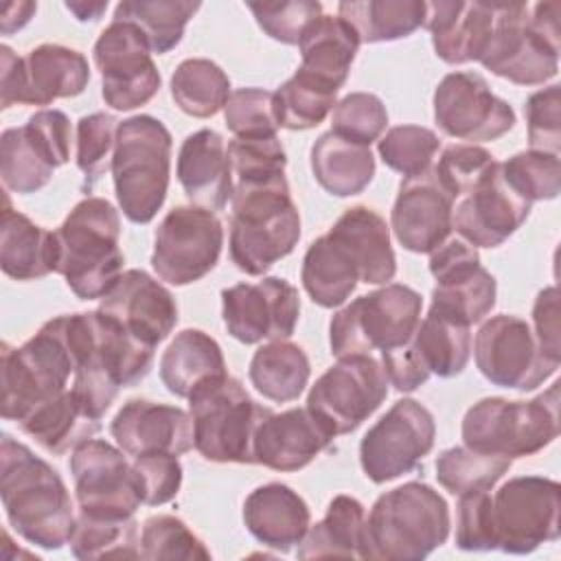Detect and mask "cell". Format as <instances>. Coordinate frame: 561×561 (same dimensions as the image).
Here are the masks:
<instances>
[{"label":"cell","mask_w":561,"mask_h":561,"mask_svg":"<svg viewBox=\"0 0 561 561\" xmlns=\"http://www.w3.org/2000/svg\"><path fill=\"white\" fill-rule=\"evenodd\" d=\"M250 383L270 401L287 403L302 394L311 377V364L302 346L274 340L259 346L250 359Z\"/></svg>","instance_id":"cell-41"},{"label":"cell","mask_w":561,"mask_h":561,"mask_svg":"<svg viewBox=\"0 0 561 561\" xmlns=\"http://www.w3.org/2000/svg\"><path fill=\"white\" fill-rule=\"evenodd\" d=\"M495 167L497 160L493 153L480 145H449L432 164V171L440 186L458 199L478 186Z\"/></svg>","instance_id":"cell-54"},{"label":"cell","mask_w":561,"mask_h":561,"mask_svg":"<svg viewBox=\"0 0 561 561\" xmlns=\"http://www.w3.org/2000/svg\"><path fill=\"white\" fill-rule=\"evenodd\" d=\"M456 546L467 552L497 550L491 491H469L458 495Z\"/></svg>","instance_id":"cell-56"},{"label":"cell","mask_w":561,"mask_h":561,"mask_svg":"<svg viewBox=\"0 0 561 561\" xmlns=\"http://www.w3.org/2000/svg\"><path fill=\"white\" fill-rule=\"evenodd\" d=\"M473 357L493 386L522 392L539 388L559 368V362L541 351L530 324L508 313L493 316L478 329Z\"/></svg>","instance_id":"cell-18"},{"label":"cell","mask_w":561,"mask_h":561,"mask_svg":"<svg viewBox=\"0 0 561 561\" xmlns=\"http://www.w3.org/2000/svg\"><path fill=\"white\" fill-rule=\"evenodd\" d=\"M232 188L285 184L287 156L278 136H245L228 142Z\"/></svg>","instance_id":"cell-47"},{"label":"cell","mask_w":561,"mask_h":561,"mask_svg":"<svg viewBox=\"0 0 561 561\" xmlns=\"http://www.w3.org/2000/svg\"><path fill=\"white\" fill-rule=\"evenodd\" d=\"M70 473L75 480V495L79 513L96 517H134L142 504L131 462L125 451L107 440L90 438L72 449Z\"/></svg>","instance_id":"cell-21"},{"label":"cell","mask_w":561,"mask_h":561,"mask_svg":"<svg viewBox=\"0 0 561 561\" xmlns=\"http://www.w3.org/2000/svg\"><path fill=\"white\" fill-rule=\"evenodd\" d=\"M248 9L265 35L289 46L298 44L307 26L322 15V4L316 0L248 2Z\"/></svg>","instance_id":"cell-57"},{"label":"cell","mask_w":561,"mask_h":561,"mask_svg":"<svg viewBox=\"0 0 561 561\" xmlns=\"http://www.w3.org/2000/svg\"><path fill=\"white\" fill-rule=\"evenodd\" d=\"M296 554L298 559H368L366 513L362 502L351 495H335L324 517L309 526Z\"/></svg>","instance_id":"cell-35"},{"label":"cell","mask_w":561,"mask_h":561,"mask_svg":"<svg viewBox=\"0 0 561 561\" xmlns=\"http://www.w3.org/2000/svg\"><path fill=\"white\" fill-rule=\"evenodd\" d=\"M377 149L383 164L405 180L425 173L434 164L440 140L430 127L397 125L379 138Z\"/></svg>","instance_id":"cell-50"},{"label":"cell","mask_w":561,"mask_h":561,"mask_svg":"<svg viewBox=\"0 0 561 561\" xmlns=\"http://www.w3.org/2000/svg\"><path fill=\"white\" fill-rule=\"evenodd\" d=\"M451 517L445 497L425 482L381 493L368 517V559L419 561L445 543Z\"/></svg>","instance_id":"cell-6"},{"label":"cell","mask_w":561,"mask_h":561,"mask_svg":"<svg viewBox=\"0 0 561 561\" xmlns=\"http://www.w3.org/2000/svg\"><path fill=\"white\" fill-rule=\"evenodd\" d=\"M388 375L375 355H346L307 394V408L335 434L355 432L388 397Z\"/></svg>","instance_id":"cell-16"},{"label":"cell","mask_w":561,"mask_h":561,"mask_svg":"<svg viewBox=\"0 0 561 561\" xmlns=\"http://www.w3.org/2000/svg\"><path fill=\"white\" fill-rule=\"evenodd\" d=\"M311 173L327 193L351 197L373 182L375 158L370 147L324 131L311 147Z\"/></svg>","instance_id":"cell-38"},{"label":"cell","mask_w":561,"mask_h":561,"mask_svg":"<svg viewBox=\"0 0 561 561\" xmlns=\"http://www.w3.org/2000/svg\"><path fill=\"white\" fill-rule=\"evenodd\" d=\"M423 298L408 285L386 283L333 313L329 344L335 357L373 355L403 346L421 322Z\"/></svg>","instance_id":"cell-11"},{"label":"cell","mask_w":561,"mask_h":561,"mask_svg":"<svg viewBox=\"0 0 561 561\" xmlns=\"http://www.w3.org/2000/svg\"><path fill=\"white\" fill-rule=\"evenodd\" d=\"M68 316L77 355L70 390L94 419H103L121 388L149 375L156 348L138 342L99 309Z\"/></svg>","instance_id":"cell-2"},{"label":"cell","mask_w":561,"mask_h":561,"mask_svg":"<svg viewBox=\"0 0 561 561\" xmlns=\"http://www.w3.org/2000/svg\"><path fill=\"white\" fill-rule=\"evenodd\" d=\"M434 438V414L414 399H399L364 434L359 443L362 471L375 484L397 480L419 467L432 451Z\"/></svg>","instance_id":"cell-17"},{"label":"cell","mask_w":561,"mask_h":561,"mask_svg":"<svg viewBox=\"0 0 561 561\" xmlns=\"http://www.w3.org/2000/svg\"><path fill=\"white\" fill-rule=\"evenodd\" d=\"M329 234L340 241L359 272V283L386 285L397 274V256L390 245V226L368 206L344 210Z\"/></svg>","instance_id":"cell-32"},{"label":"cell","mask_w":561,"mask_h":561,"mask_svg":"<svg viewBox=\"0 0 561 561\" xmlns=\"http://www.w3.org/2000/svg\"><path fill=\"white\" fill-rule=\"evenodd\" d=\"M497 2L438 0L427 2L425 28L445 64L480 61L493 33Z\"/></svg>","instance_id":"cell-29"},{"label":"cell","mask_w":561,"mask_h":561,"mask_svg":"<svg viewBox=\"0 0 561 561\" xmlns=\"http://www.w3.org/2000/svg\"><path fill=\"white\" fill-rule=\"evenodd\" d=\"M224 248V226L199 206L171 208L156 228L151 267L169 285H191L215 270Z\"/></svg>","instance_id":"cell-14"},{"label":"cell","mask_w":561,"mask_h":561,"mask_svg":"<svg viewBox=\"0 0 561 561\" xmlns=\"http://www.w3.org/2000/svg\"><path fill=\"white\" fill-rule=\"evenodd\" d=\"M178 180L193 206L221 210L232 197V171L224 138L199 129L184 138L178 153Z\"/></svg>","instance_id":"cell-30"},{"label":"cell","mask_w":561,"mask_h":561,"mask_svg":"<svg viewBox=\"0 0 561 561\" xmlns=\"http://www.w3.org/2000/svg\"><path fill=\"white\" fill-rule=\"evenodd\" d=\"M430 274L436 280L432 311L471 327L495 307V278L482 267L478 250L460 237H447L430 252Z\"/></svg>","instance_id":"cell-20"},{"label":"cell","mask_w":561,"mask_h":561,"mask_svg":"<svg viewBox=\"0 0 561 561\" xmlns=\"http://www.w3.org/2000/svg\"><path fill=\"white\" fill-rule=\"evenodd\" d=\"M92 53L101 72V96L112 110L129 112L158 94L160 72L138 26L112 20L94 42Z\"/></svg>","instance_id":"cell-19"},{"label":"cell","mask_w":561,"mask_h":561,"mask_svg":"<svg viewBox=\"0 0 561 561\" xmlns=\"http://www.w3.org/2000/svg\"><path fill=\"white\" fill-rule=\"evenodd\" d=\"M504 182L528 204L554 199L561 191V162L557 153L548 151H519L500 162Z\"/></svg>","instance_id":"cell-49"},{"label":"cell","mask_w":561,"mask_h":561,"mask_svg":"<svg viewBox=\"0 0 561 561\" xmlns=\"http://www.w3.org/2000/svg\"><path fill=\"white\" fill-rule=\"evenodd\" d=\"M559 381L530 401L486 397L462 416V443L469 449L526 458L548 447L559 436Z\"/></svg>","instance_id":"cell-9"},{"label":"cell","mask_w":561,"mask_h":561,"mask_svg":"<svg viewBox=\"0 0 561 561\" xmlns=\"http://www.w3.org/2000/svg\"><path fill=\"white\" fill-rule=\"evenodd\" d=\"M298 48L300 70L340 90L348 79L359 37L344 18L322 13L307 26Z\"/></svg>","instance_id":"cell-33"},{"label":"cell","mask_w":561,"mask_h":561,"mask_svg":"<svg viewBox=\"0 0 561 561\" xmlns=\"http://www.w3.org/2000/svg\"><path fill=\"white\" fill-rule=\"evenodd\" d=\"M243 524L267 548L289 552L311 526L307 502L287 484L267 482L243 500Z\"/></svg>","instance_id":"cell-31"},{"label":"cell","mask_w":561,"mask_h":561,"mask_svg":"<svg viewBox=\"0 0 561 561\" xmlns=\"http://www.w3.org/2000/svg\"><path fill=\"white\" fill-rule=\"evenodd\" d=\"M90 81L88 59L61 44H39L24 57L11 46H0V103L11 105H50L57 99H72Z\"/></svg>","instance_id":"cell-12"},{"label":"cell","mask_w":561,"mask_h":561,"mask_svg":"<svg viewBox=\"0 0 561 561\" xmlns=\"http://www.w3.org/2000/svg\"><path fill=\"white\" fill-rule=\"evenodd\" d=\"M230 259L248 276H263L294 252L300 239V213L289 184L232 188Z\"/></svg>","instance_id":"cell-8"},{"label":"cell","mask_w":561,"mask_h":561,"mask_svg":"<svg viewBox=\"0 0 561 561\" xmlns=\"http://www.w3.org/2000/svg\"><path fill=\"white\" fill-rule=\"evenodd\" d=\"M427 2L421 0H346L337 4L359 37V44L394 42L412 35L425 24Z\"/></svg>","instance_id":"cell-42"},{"label":"cell","mask_w":561,"mask_h":561,"mask_svg":"<svg viewBox=\"0 0 561 561\" xmlns=\"http://www.w3.org/2000/svg\"><path fill=\"white\" fill-rule=\"evenodd\" d=\"M66 9L79 20V22H96L107 11V0L103 2H83V0H70L66 2Z\"/></svg>","instance_id":"cell-62"},{"label":"cell","mask_w":561,"mask_h":561,"mask_svg":"<svg viewBox=\"0 0 561 561\" xmlns=\"http://www.w3.org/2000/svg\"><path fill=\"white\" fill-rule=\"evenodd\" d=\"M77 355L70 335V316H57L22 346L2 342V419L26 421L37 408L68 390L75 377Z\"/></svg>","instance_id":"cell-4"},{"label":"cell","mask_w":561,"mask_h":561,"mask_svg":"<svg viewBox=\"0 0 561 561\" xmlns=\"http://www.w3.org/2000/svg\"><path fill=\"white\" fill-rule=\"evenodd\" d=\"M77 559H138L140 537L134 517H96L77 511L75 528L68 539Z\"/></svg>","instance_id":"cell-44"},{"label":"cell","mask_w":561,"mask_h":561,"mask_svg":"<svg viewBox=\"0 0 561 561\" xmlns=\"http://www.w3.org/2000/svg\"><path fill=\"white\" fill-rule=\"evenodd\" d=\"M55 274L81 300L103 298L123 274L121 215L103 197L81 199L53 230Z\"/></svg>","instance_id":"cell-3"},{"label":"cell","mask_w":561,"mask_h":561,"mask_svg":"<svg viewBox=\"0 0 561 561\" xmlns=\"http://www.w3.org/2000/svg\"><path fill=\"white\" fill-rule=\"evenodd\" d=\"M528 123V145L537 151L559 156L561 147V88L548 85L528 96L524 105Z\"/></svg>","instance_id":"cell-59"},{"label":"cell","mask_w":561,"mask_h":561,"mask_svg":"<svg viewBox=\"0 0 561 561\" xmlns=\"http://www.w3.org/2000/svg\"><path fill=\"white\" fill-rule=\"evenodd\" d=\"M493 497L497 548L508 554H530L561 533V484L543 476L506 480Z\"/></svg>","instance_id":"cell-15"},{"label":"cell","mask_w":561,"mask_h":561,"mask_svg":"<svg viewBox=\"0 0 561 561\" xmlns=\"http://www.w3.org/2000/svg\"><path fill=\"white\" fill-rule=\"evenodd\" d=\"M559 2H497L480 64L517 85H543L559 72Z\"/></svg>","instance_id":"cell-5"},{"label":"cell","mask_w":561,"mask_h":561,"mask_svg":"<svg viewBox=\"0 0 561 561\" xmlns=\"http://www.w3.org/2000/svg\"><path fill=\"white\" fill-rule=\"evenodd\" d=\"M140 502L160 506L171 502L182 486V465L173 454H142L131 462Z\"/></svg>","instance_id":"cell-58"},{"label":"cell","mask_w":561,"mask_h":561,"mask_svg":"<svg viewBox=\"0 0 561 561\" xmlns=\"http://www.w3.org/2000/svg\"><path fill=\"white\" fill-rule=\"evenodd\" d=\"M193 445L210 462L254 465V434L272 412L256 403L228 373L199 383L188 394Z\"/></svg>","instance_id":"cell-10"},{"label":"cell","mask_w":561,"mask_h":561,"mask_svg":"<svg viewBox=\"0 0 561 561\" xmlns=\"http://www.w3.org/2000/svg\"><path fill=\"white\" fill-rule=\"evenodd\" d=\"M99 311L116 320L138 342L156 348L178 324L173 294L142 270H127L101 298Z\"/></svg>","instance_id":"cell-25"},{"label":"cell","mask_w":561,"mask_h":561,"mask_svg":"<svg viewBox=\"0 0 561 561\" xmlns=\"http://www.w3.org/2000/svg\"><path fill=\"white\" fill-rule=\"evenodd\" d=\"M533 333L541 351L552 359L561 362V324H559V289L554 285L541 289L533 305Z\"/></svg>","instance_id":"cell-60"},{"label":"cell","mask_w":561,"mask_h":561,"mask_svg":"<svg viewBox=\"0 0 561 561\" xmlns=\"http://www.w3.org/2000/svg\"><path fill=\"white\" fill-rule=\"evenodd\" d=\"M171 96L184 114L208 118L224 110L230 96V79L210 59H184L171 75Z\"/></svg>","instance_id":"cell-45"},{"label":"cell","mask_w":561,"mask_h":561,"mask_svg":"<svg viewBox=\"0 0 561 561\" xmlns=\"http://www.w3.org/2000/svg\"><path fill=\"white\" fill-rule=\"evenodd\" d=\"M226 127L234 138L245 136H276V99L263 88H239L230 92L224 105Z\"/></svg>","instance_id":"cell-55"},{"label":"cell","mask_w":561,"mask_h":561,"mask_svg":"<svg viewBox=\"0 0 561 561\" xmlns=\"http://www.w3.org/2000/svg\"><path fill=\"white\" fill-rule=\"evenodd\" d=\"M0 267L13 280H35L55 272L53 230L15 210L9 195H4L0 221Z\"/></svg>","instance_id":"cell-34"},{"label":"cell","mask_w":561,"mask_h":561,"mask_svg":"<svg viewBox=\"0 0 561 561\" xmlns=\"http://www.w3.org/2000/svg\"><path fill=\"white\" fill-rule=\"evenodd\" d=\"M20 427L24 434L35 438L42 449L61 456L90 440L101 430V419H94L68 388L53 401L37 408L20 423Z\"/></svg>","instance_id":"cell-40"},{"label":"cell","mask_w":561,"mask_h":561,"mask_svg":"<svg viewBox=\"0 0 561 561\" xmlns=\"http://www.w3.org/2000/svg\"><path fill=\"white\" fill-rule=\"evenodd\" d=\"M116 445L129 456L173 454L193 449L191 412L149 399H129L110 423Z\"/></svg>","instance_id":"cell-27"},{"label":"cell","mask_w":561,"mask_h":561,"mask_svg":"<svg viewBox=\"0 0 561 561\" xmlns=\"http://www.w3.org/2000/svg\"><path fill=\"white\" fill-rule=\"evenodd\" d=\"M530 208L504 182L497 162L478 186L456 199L451 228L473 248H497L528 219Z\"/></svg>","instance_id":"cell-24"},{"label":"cell","mask_w":561,"mask_h":561,"mask_svg":"<svg viewBox=\"0 0 561 561\" xmlns=\"http://www.w3.org/2000/svg\"><path fill=\"white\" fill-rule=\"evenodd\" d=\"M118 123L112 114L94 112L81 116L77 123L75 145H77V167L85 175V184L92 186L103 173L112 171L114 145Z\"/></svg>","instance_id":"cell-52"},{"label":"cell","mask_w":561,"mask_h":561,"mask_svg":"<svg viewBox=\"0 0 561 561\" xmlns=\"http://www.w3.org/2000/svg\"><path fill=\"white\" fill-rule=\"evenodd\" d=\"M300 280L316 305L333 309L351 298L359 283V272L340 241L327 232L307 248Z\"/></svg>","instance_id":"cell-39"},{"label":"cell","mask_w":561,"mask_h":561,"mask_svg":"<svg viewBox=\"0 0 561 561\" xmlns=\"http://www.w3.org/2000/svg\"><path fill=\"white\" fill-rule=\"evenodd\" d=\"M140 559L195 561L210 559L204 541L173 515H151L140 530Z\"/></svg>","instance_id":"cell-51"},{"label":"cell","mask_w":561,"mask_h":561,"mask_svg":"<svg viewBox=\"0 0 561 561\" xmlns=\"http://www.w3.org/2000/svg\"><path fill=\"white\" fill-rule=\"evenodd\" d=\"M436 125L451 138L497 140L515 125L513 107L478 72H449L434 90Z\"/></svg>","instance_id":"cell-23"},{"label":"cell","mask_w":561,"mask_h":561,"mask_svg":"<svg viewBox=\"0 0 561 561\" xmlns=\"http://www.w3.org/2000/svg\"><path fill=\"white\" fill-rule=\"evenodd\" d=\"M456 199L440 186L432 167L399 186L390 228L397 241L416 254H430L451 234V213Z\"/></svg>","instance_id":"cell-26"},{"label":"cell","mask_w":561,"mask_h":561,"mask_svg":"<svg viewBox=\"0 0 561 561\" xmlns=\"http://www.w3.org/2000/svg\"><path fill=\"white\" fill-rule=\"evenodd\" d=\"M388 125L386 105L377 94L370 92H351L340 99L331 114V131L370 147V142L379 140Z\"/></svg>","instance_id":"cell-53"},{"label":"cell","mask_w":561,"mask_h":561,"mask_svg":"<svg viewBox=\"0 0 561 561\" xmlns=\"http://www.w3.org/2000/svg\"><path fill=\"white\" fill-rule=\"evenodd\" d=\"M298 316V289L278 276H265L259 283H237L221 291L224 324L243 344L291 337Z\"/></svg>","instance_id":"cell-22"},{"label":"cell","mask_w":561,"mask_h":561,"mask_svg":"<svg viewBox=\"0 0 561 561\" xmlns=\"http://www.w3.org/2000/svg\"><path fill=\"white\" fill-rule=\"evenodd\" d=\"M226 373L221 346L199 329L175 333L160 357V379L164 388L182 399H188L199 383Z\"/></svg>","instance_id":"cell-36"},{"label":"cell","mask_w":561,"mask_h":561,"mask_svg":"<svg viewBox=\"0 0 561 561\" xmlns=\"http://www.w3.org/2000/svg\"><path fill=\"white\" fill-rule=\"evenodd\" d=\"M171 131L149 114L118 123L112 158L114 193L131 224H149L164 204L171 175Z\"/></svg>","instance_id":"cell-7"},{"label":"cell","mask_w":561,"mask_h":561,"mask_svg":"<svg viewBox=\"0 0 561 561\" xmlns=\"http://www.w3.org/2000/svg\"><path fill=\"white\" fill-rule=\"evenodd\" d=\"M337 92V88L327 85L298 68L274 92L278 127L291 131L318 127L335 107Z\"/></svg>","instance_id":"cell-46"},{"label":"cell","mask_w":561,"mask_h":561,"mask_svg":"<svg viewBox=\"0 0 561 561\" xmlns=\"http://www.w3.org/2000/svg\"><path fill=\"white\" fill-rule=\"evenodd\" d=\"M333 438L335 434L307 405L270 412L254 434V462L274 471H298Z\"/></svg>","instance_id":"cell-28"},{"label":"cell","mask_w":561,"mask_h":561,"mask_svg":"<svg viewBox=\"0 0 561 561\" xmlns=\"http://www.w3.org/2000/svg\"><path fill=\"white\" fill-rule=\"evenodd\" d=\"M72 129L61 110H39L26 125L0 136V175L7 191L28 195L44 188L55 169L70 160Z\"/></svg>","instance_id":"cell-13"},{"label":"cell","mask_w":561,"mask_h":561,"mask_svg":"<svg viewBox=\"0 0 561 561\" xmlns=\"http://www.w3.org/2000/svg\"><path fill=\"white\" fill-rule=\"evenodd\" d=\"M0 495L11 528L33 546L68 543L77 513L59 471L9 434L0 440Z\"/></svg>","instance_id":"cell-1"},{"label":"cell","mask_w":561,"mask_h":561,"mask_svg":"<svg viewBox=\"0 0 561 561\" xmlns=\"http://www.w3.org/2000/svg\"><path fill=\"white\" fill-rule=\"evenodd\" d=\"M35 11H37V4L28 2V0H24V2H7L2 7V18H0L2 35H11V33L24 28L31 22V18L35 15Z\"/></svg>","instance_id":"cell-61"},{"label":"cell","mask_w":561,"mask_h":561,"mask_svg":"<svg viewBox=\"0 0 561 561\" xmlns=\"http://www.w3.org/2000/svg\"><path fill=\"white\" fill-rule=\"evenodd\" d=\"M405 348L427 377H456L467 368L471 357L469 324L430 309L414 335L405 342Z\"/></svg>","instance_id":"cell-37"},{"label":"cell","mask_w":561,"mask_h":561,"mask_svg":"<svg viewBox=\"0 0 561 561\" xmlns=\"http://www.w3.org/2000/svg\"><path fill=\"white\" fill-rule=\"evenodd\" d=\"M511 469V460L469 447H449L436 458V480L451 495L491 491Z\"/></svg>","instance_id":"cell-48"},{"label":"cell","mask_w":561,"mask_h":561,"mask_svg":"<svg viewBox=\"0 0 561 561\" xmlns=\"http://www.w3.org/2000/svg\"><path fill=\"white\" fill-rule=\"evenodd\" d=\"M199 7L191 0H125L116 4L112 20L138 26L151 50L164 55L182 42L184 28Z\"/></svg>","instance_id":"cell-43"}]
</instances>
